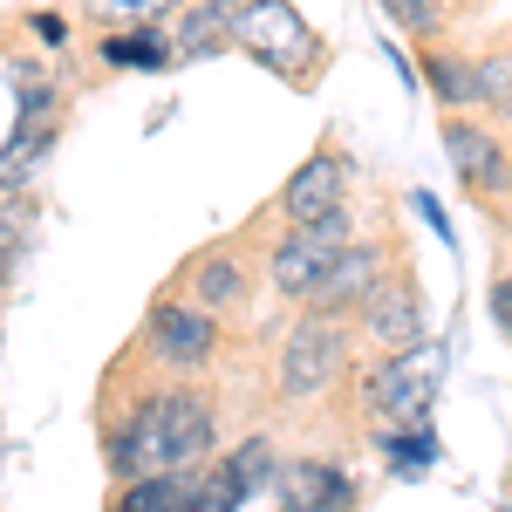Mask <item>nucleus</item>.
Masks as SVG:
<instances>
[{"instance_id":"10","label":"nucleus","mask_w":512,"mask_h":512,"mask_svg":"<svg viewBox=\"0 0 512 512\" xmlns=\"http://www.w3.org/2000/svg\"><path fill=\"white\" fill-rule=\"evenodd\" d=\"M185 294L212 315H239L253 301V267H246V246H205L192 267H185Z\"/></svg>"},{"instance_id":"17","label":"nucleus","mask_w":512,"mask_h":512,"mask_svg":"<svg viewBox=\"0 0 512 512\" xmlns=\"http://www.w3.org/2000/svg\"><path fill=\"white\" fill-rule=\"evenodd\" d=\"M424 82H431V96H444L451 110H472L478 103V69L465 55H444L437 41H424Z\"/></svg>"},{"instance_id":"19","label":"nucleus","mask_w":512,"mask_h":512,"mask_svg":"<svg viewBox=\"0 0 512 512\" xmlns=\"http://www.w3.org/2000/svg\"><path fill=\"white\" fill-rule=\"evenodd\" d=\"M185 0H82V14L96 28H130V21H158V14H178Z\"/></svg>"},{"instance_id":"8","label":"nucleus","mask_w":512,"mask_h":512,"mask_svg":"<svg viewBox=\"0 0 512 512\" xmlns=\"http://www.w3.org/2000/svg\"><path fill=\"white\" fill-rule=\"evenodd\" d=\"M342 246H349V212H342V219H321V226H280L274 253H267L274 287H280V294H294V301H308V294L321 287V274L335 267Z\"/></svg>"},{"instance_id":"3","label":"nucleus","mask_w":512,"mask_h":512,"mask_svg":"<svg viewBox=\"0 0 512 512\" xmlns=\"http://www.w3.org/2000/svg\"><path fill=\"white\" fill-rule=\"evenodd\" d=\"M437 376H444V355L410 342V349H383V362L362 369V410L376 424H424L431 417Z\"/></svg>"},{"instance_id":"2","label":"nucleus","mask_w":512,"mask_h":512,"mask_svg":"<svg viewBox=\"0 0 512 512\" xmlns=\"http://www.w3.org/2000/svg\"><path fill=\"white\" fill-rule=\"evenodd\" d=\"M239 55H253L287 89H315L328 69V41L308 28L294 0H239Z\"/></svg>"},{"instance_id":"7","label":"nucleus","mask_w":512,"mask_h":512,"mask_svg":"<svg viewBox=\"0 0 512 512\" xmlns=\"http://www.w3.org/2000/svg\"><path fill=\"white\" fill-rule=\"evenodd\" d=\"M342 362H349V328H342V315H308L294 321V335L280 342V362H274V376H280V396H315L328 390L335 376H342Z\"/></svg>"},{"instance_id":"21","label":"nucleus","mask_w":512,"mask_h":512,"mask_svg":"<svg viewBox=\"0 0 512 512\" xmlns=\"http://www.w3.org/2000/svg\"><path fill=\"white\" fill-rule=\"evenodd\" d=\"M48 103H55V82L28 76V82H21V103H14V130H28V123H41V117H48Z\"/></svg>"},{"instance_id":"16","label":"nucleus","mask_w":512,"mask_h":512,"mask_svg":"<svg viewBox=\"0 0 512 512\" xmlns=\"http://www.w3.org/2000/svg\"><path fill=\"white\" fill-rule=\"evenodd\" d=\"M103 62H117V69H171V41L151 21H130L117 35H103Z\"/></svg>"},{"instance_id":"4","label":"nucleus","mask_w":512,"mask_h":512,"mask_svg":"<svg viewBox=\"0 0 512 512\" xmlns=\"http://www.w3.org/2000/svg\"><path fill=\"white\" fill-rule=\"evenodd\" d=\"M137 355H151L171 376L205 369V362L219 355V315L198 308L192 294H185V301H178V294H158L151 315H144V335H137Z\"/></svg>"},{"instance_id":"23","label":"nucleus","mask_w":512,"mask_h":512,"mask_svg":"<svg viewBox=\"0 0 512 512\" xmlns=\"http://www.w3.org/2000/svg\"><path fill=\"white\" fill-rule=\"evenodd\" d=\"M492 321H499V335H512V274L492 280Z\"/></svg>"},{"instance_id":"13","label":"nucleus","mask_w":512,"mask_h":512,"mask_svg":"<svg viewBox=\"0 0 512 512\" xmlns=\"http://www.w3.org/2000/svg\"><path fill=\"white\" fill-rule=\"evenodd\" d=\"M355 485L342 465L328 458H301V465H280V512H349Z\"/></svg>"},{"instance_id":"6","label":"nucleus","mask_w":512,"mask_h":512,"mask_svg":"<svg viewBox=\"0 0 512 512\" xmlns=\"http://www.w3.org/2000/svg\"><path fill=\"white\" fill-rule=\"evenodd\" d=\"M355 192V164L335 144H315L308 164H294V178L274 192V219L280 226H321V219H342Z\"/></svg>"},{"instance_id":"15","label":"nucleus","mask_w":512,"mask_h":512,"mask_svg":"<svg viewBox=\"0 0 512 512\" xmlns=\"http://www.w3.org/2000/svg\"><path fill=\"white\" fill-rule=\"evenodd\" d=\"M117 512H192V472H158V478H123Z\"/></svg>"},{"instance_id":"9","label":"nucleus","mask_w":512,"mask_h":512,"mask_svg":"<svg viewBox=\"0 0 512 512\" xmlns=\"http://www.w3.org/2000/svg\"><path fill=\"white\" fill-rule=\"evenodd\" d=\"M362 335H369L376 349H410V342H424V294H417V280L410 274L376 280L369 301H362Z\"/></svg>"},{"instance_id":"14","label":"nucleus","mask_w":512,"mask_h":512,"mask_svg":"<svg viewBox=\"0 0 512 512\" xmlns=\"http://www.w3.org/2000/svg\"><path fill=\"white\" fill-rule=\"evenodd\" d=\"M28 239H35V198L28 192H0V294L21 280Z\"/></svg>"},{"instance_id":"22","label":"nucleus","mask_w":512,"mask_h":512,"mask_svg":"<svg viewBox=\"0 0 512 512\" xmlns=\"http://www.w3.org/2000/svg\"><path fill=\"white\" fill-rule=\"evenodd\" d=\"M410 198H417V212H424V226H431L437 239H458V226H451V219H444V205H437L431 192H410Z\"/></svg>"},{"instance_id":"5","label":"nucleus","mask_w":512,"mask_h":512,"mask_svg":"<svg viewBox=\"0 0 512 512\" xmlns=\"http://www.w3.org/2000/svg\"><path fill=\"white\" fill-rule=\"evenodd\" d=\"M444 158H451V171H458V192L478 198L485 212H499L512 198V144L499 137V130H485V123L472 117H444Z\"/></svg>"},{"instance_id":"25","label":"nucleus","mask_w":512,"mask_h":512,"mask_svg":"<svg viewBox=\"0 0 512 512\" xmlns=\"http://www.w3.org/2000/svg\"><path fill=\"white\" fill-rule=\"evenodd\" d=\"M499 110H506V117H512V96H506V103H499Z\"/></svg>"},{"instance_id":"24","label":"nucleus","mask_w":512,"mask_h":512,"mask_svg":"<svg viewBox=\"0 0 512 512\" xmlns=\"http://www.w3.org/2000/svg\"><path fill=\"white\" fill-rule=\"evenodd\" d=\"M35 35L48 41V48H62V41H69V35H62V21H55V14H35Z\"/></svg>"},{"instance_id":"18","label":"nucleus","mask_w":512,"mask_h":512,"mask_svg":"<svg viewBox=\"0 0 512 512\" xmlns=\"http://www.w3.org/2000/svg\"><path fill=\"white\" fill-rule=\"evenodd\" d=\"M383 451H390V465L403 478H424L437 465V431H431V417L424 424H390L383 431Z\"/></svg>"},{"instance_id":"20","label":"nucleus","mask_w":512,"mask_h":512,"mask_svg":"<svg viewBox=\"0 0 512 512\" xmlns=\"http://www.w3.org/2000/svg\"><path fill=\"white\" fill-rule=\"evenodd\" d=\"M383 14H390L403 35H417V41L444 35V7H437V0H383Z\"/></svg>"},{"instance_id":"12","label":"nucleus","mask_w":512,"mask_h":512,"mask_svg":"<svg viewBox=\"0 0 512 512\" xmlns=\"http://www.w3.org/2000/svg\"><path fill=\"white\" fill-rule=\"evenodd\" d=\"M383 274H390V246H355L349 239V246L335 253V267L321 274V287L308 294V308H315V315H349V308L369 301V287Z\"/></svg>"},{"instance_id":"1","label":"nucleus","mask_w":512,"mask_h":512,"mask_svg":"<svg viewBox=\"0 0 512 512\" xmlns=\"http://www.w3.org/2000/svg\"><path fill=\"white\" fill-rule=\"evenodd\" d=\"M219 410L205 390L164 383V390L137 396L130 417L110 431V472L117 478H158V472H192L198 458L212 451Z\"/></svg>"},{"instance_id":"11","label":"nucleus","mask_w":512,"mask_h":512,"mask_svg":"<svg viewBox=\"0 0 512 512\" xmlns=\"http://www.w3.org/2000/svg\"><path fill=\"white\" fill-rule=\"evenodd\" d=\"M164 41H171V69L239 48V0H185L178 21L164 28Z\"/></svg>"}]
</instances>
